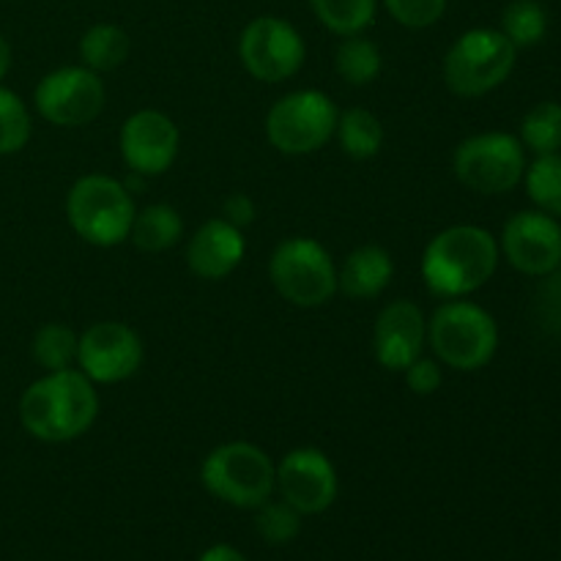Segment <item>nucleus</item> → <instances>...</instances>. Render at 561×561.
I'll list each match as a JSON object with an SVG mask.
<instances>
[{
    "label": "nucleus",
    "mask_w": 561,
    "mask_h": 561,
    "mask_svg": "<svg viewBox=\"0 0 561 561\" xmlns=\"http://www.w3.org/2000/svg\"><path fill=\"white\" fill-rule=\"evenodd\" d=\"M22 427L44 444H66L85 436L99 416L96 383L77 367L44 373L20 398Z\"/></svg>",
    "instance_id": "obj_1"
},
{
    "label": "nucleus",
    "mask_w": 561,
    "mask_h": 561,
    "mask_svg": "<svg viewBox=\"0 0 561 561\" xmlns=\"http://www.w3.org/2000/svg\"><path fill=\"white\" fill-rule=\"evenodd\" d=\"M499 268V241L480 225H453L427 241L422 279L438 299H466L485 288Z\"/></svg>",
    "instance_id": "obj_2"
},
{
    "label": "nucleus",
    "mask_w": 561,
    "mask_h": 561,
    "mask_svg": "<svg viewBox=\"0 0 561 561\" xmlns=\"http://www.w3.org/2000/svg\"><path fill=\"white\" fill-rule=\"evenodd\" d=\"M427 345L436 359L453 370H482L499 351L496 318L474 301L447 299L427 321Z\"/></svg>",
    "instance_id": "obj_3"
},
{
    "label": "nucleus",
    "mask_w": 561,
    "mask_h": 561,
    "mask_svg": "<svg viewBox=\"0 0 561 561\" xmlns=\"http://www.w3.org/2000/svg\"><path fill=\"white\" fill-rule=\"evenodd\" d=\"M201 482L222 504L257 510L277 493V463L255 444L228 442L206 455Z\"/></svg>",
    "instance_id": "obj_4"
},
{
    "label": "nucleus",
    "mask_w": 561,
    "mask_h": 561,
    "mask_svg": "<svg viewBox=\"0 0 561 561\" xmlns=\"http://www.w3.org/2000/svg\"><path fill=\"white\" fill-rule=\"evenodd\" d=\"M135 211V201L126 184L102 173L77 179L66 195V219L71 230L82 241L104 250L129 239Z\"/></svg>",
    "instance_id": "obj_5"
},
{
    "label": "nucleus",
    "mask_w": 561,
    "mask_h": 561,
    "mask_svg": "<svg viewBox=\"0 0 561 561\" xmlns=\"http://www.w3.org/2000/svg\"><path fill=\"white\" fill-rule=\"evenodd\" d=\"M268 279L288 305L316 310L337 294V266L321 241L290 236L274 247L268 257Z\"/></svg>",
    "instance_id": "obj_6"
},
{
    "label": "nucleus",
    "mask_w": 561,
    "mask_h": 561,
    "mask_svg": "<svg viewBox=\"0 0 561 561\" xmlns=\"http://www.w3.org/2000/svg\"><path fill=\"white\" fill-rule=\"evenodd\" d=\"M518 49L496 27H471L444 55V82L460 99L496 91L513 75Z\"/></svg>",
    "instance_id": "obj_7"
},
{
    "label": "nucleus",
    "mask_w": 561,
    "mask_h": 561,
    "mask_svg": "<svg viewBox=\"0 0 561 561\" xmlns=\"http://www.w3.org/2000/svg\"><path fill=\"white\" fill-rule=\"evenodd\" d=\"M337 118L340 110L329 93L305 88L272 104L266 115V137L285 157H307L332 140Z\"/></svg>",
    "instance_id": "obj_8"
},
{
    "label": "nucleus",
    "mask_w": 561,
    "mask_h": 561,
    "mask_svg": "<svg viewBox=\"0 0 561 561\" xmlns=\"http://www.w3.org/2000/svg\"><path fill=\"white\" fill-rule=\"evenodd\" d=\"M455 179L477 195H504L524 181L526 148L507 131L471 135L455 148Z\"/></svg>",
    "instance_id": "obj_9"
},
{
    "label": "nucleus",
    "mask_w": 561,
    "mask_h": 561,
    "mask_svg": "<svg viewBox=\"0 0 561 561\" xmlns=\"http://www.w3.org/2000/svg\"><path fill=\"white\" fill-rule=\"evenodd\" d=\"M33 104L47 124L77 129L102 115L107 91L96 71L85 66H64L42 77L33 91Z\"/></svg>",
    "instance_id": "obj_10"
},
{
    "label": "nucleus",
    "mask_w": 561,
    "mask_h": 561,
    "mask_svg": "<svg viewBox=\"0 0 561 561\" xmlns=\"http://www.w3.org/2000/svg\"><path fill=\"white\" fill-rule=\"evenodd\" d=\"M244 69L261 82L290 80L305 66L307 47L301 33L283 16H255L239 38Z\"/></svg>",
    "instance_id": "obj_11"
},
{
    "label": "nucleus",
    "mask_w": 561,
    "mask_h": 561,
    "mask_svg": "<svg viewBox=\"0 0 561 561\" xmlns=\"http://www.w3.org/2000/svg\"><path fill=\"white\" fill-rule=\"evenodd\" d=\"M146 359L140 334L121 321L91 323L80 334L77 370L93 383H121L135 376Z\"/></svg>",
    "instance_id": "obj_12"
},
{
    "label": "nucleus",
    "mask_w": 561,
    "mask_h": 561,
    "mask_svg": "<svg viewBox=\"0 0 561 561\" xmlns=\"http://www.w3.org/2000/svg\"><path fill=\"white\" fill-rule=\"evenodd\" d=\"M277 491L301 515H321L340 491L337 469L327 453L316 447L290 449L277 463Z\"/></svg>",
    "instance_id": "obj_13"
},
{
    "label": "nucleus",
    "mask_w": 561,
    "mask_h": 561,
    "mask_svg": "<svg viewBox=\"0 0 561 561\" xmlns=\"http://www.w3.org/2000/svg\"><path fill=\"white\" fill-rule=\"evenodd\" d=\"M499 252L510 266L529 277H548L561 261V225L546 211H518L507 219Z\"/></svg>",
    "instance_id": "obj_14"
},
{
    "label": "nucleus",
    "mask_w": 561,
    "mask_h": 561,
    "mask_svg": "<svg viewBox=\"0 0 561 561\" xmlns=\"http://www.w3.org/2000/svg\"><path fill=\"white\" fill-rule=\"evenodd\" d=\"M118 148L131 173L153 179V175L168 173L179 157V126L159 110H137L121 126Z\"/></svg>",
    "instance_id": "obj_15"
},
{
    "label": "nucleus",
    "mask_w": 561,
    "mask_h": 561,
    "mask_svg": "<svg viewBox=\"0 0 561 561\" xmlns=\"http://www.w3.org/2000/svg\"><path fill=\"white\" fill-rule=\"evenodd\" d=\"M427 345V318L409 299L389 301L373 327V354L383 370L403 373Z\"/></svg>",
    "instance_id": "obj_16"
},
{
    "label": "nucleus",
    "mask_w": 561,
    "mask_h": 561,
    "mask_svg": "<svg viewBox=\"0 0 561 561\" xmlns=\"http://www.w3.org/2000/svg\"><path fill=\"white\" fill-rule=\"evenodd\" d=\"M247 252V239L228 219L214 217L195 230L186 247V266L201 279H225L241 266Z\"/></svg>",
    "instance_id": "obj_17"
},
{
    "label": "nucleus",
    "mask_w": 561,
    "mask_h": 561,
    "mask_svg": "<svg viewBox=\"0 0 561 561\" xmlns=\"http://www.w3.org/2000/svg\"><path fill=\"white\" fill-rule=\"evenodd\" d=\"M394 277V261L383 247H356L337 268V290L354 301L376 299Z\"/></svg>",
    "instance_id": "obj_18"
},
{
    "label": "nucleus",
    "mask_w": 561,
    "mask_h": 561,
    "mask_svg": "<svg viewBox=\"0 0 561 561\" xmlns=\"http://www.w3.org/2000/svg\"><path fill=\"white\" fill-rule=\"evenodd\" d=\"M184 236V219L168 203H151V206L135 211L129 239L142 252H164L175 247Z\"/></svg>",
    "instance_id": "obj_19"
},
{
    "label": "nucleus",
    "mask_w": 561,
    "mask_h": 561,
    "mask_svg": "<svg viewBox=\"0 0 561 561\" xmlns=\"http://www.w3.org/2000/svg\"><path fill=\"white\" fill-rule=\"evenodd\" d=\"M77 53H80V60L85 69L96 71V75L113 71L118 66H124L126 58H129V33L124 27L113 25V22H99V25H91L82 33L80 44H77Z\"/></svg>",
    "instance_id": "obj_20"
},
{
    "label": "nucleus",
    "mask_w": 561,
    "mask_h": 561,
    "mask_svg": "<svg viewBox=\"0 0 561 561\" xmlns=\"http://www.w3.org/2000/svg\"><path fill=\"white\" fill-rule=\"evenodd\" d=\"M334 137H337L343 153L365 162V159L378 157V151L383 148V140H387V131H383V124L378 121L376 113H370L365 107H351L345 113H340Z\"/></svg>",
    "instance_id": "obj_21"
},
{
    "label": "nucleus",
    "mask_w": 561,
    "mask_h": 561,
    "mask_svg": "<svg viewBox=\"0 0 561 561\" xmlns=\"http://www.w3.org/2000/svg\"><path fill=\"white\" fill-rule=\"evenodd\" d=\"M334 69H337L340 80H345L348 85H370V82L378 80V75L383 69L381 49L365 33L343 36V42L337 44V53H334Z\"/></svg>",
    "instance_id": "obj_22"
},
{
    "label": "nucleus",
    "mask_w": 561,
    "mask_h": 561,
    "mask_svg": "<svg viewBox=\"0 0 561 561\" xmlns=\"http://www.w3.org/2000/svg\"><path fill=\"white\" fill-rule=\"evenodd\" d=\"M77 345L80 334L66 323H44L31 343V356L44 373L71 370L77 367Z\"/></svg>",
    "instance_id": "obj_23"
},
{
    "label": "nucleus",
    "mask_w": 561,
    "mask_h": 561,
    "mask_svg": "<svg viewBox=\"0 0 561 561\" xmlns=\"http://www.w3.org/2000/svg\"><path fill=\"white\" fill-rule=\"evenodd\" d=\"M312 14L337 36H356L376 22L378 0H310Z\"/></svg>",
    "instance_id": "obj_24"
},
{
    "label": "nucleus",
    "mask_w": 561,
    "mask_h": 561,
    "mask_svg": "<svg viewBox=\"0 0 561 561\" xmlns=\"http://www.w3.org/2000/svg\"><path fill=\"white\" fill-rule=\"evenodd\" d=\"M520 146L535 157L559 153L561 148V104L540 102L520 121Z\"/></svg>",
    "instance_id": "obj_25"
},
{
    "label": "nucleus",
    "mask_w": 561,
    "mask_h": 561,
    "mask_svg": "<svg viewBox=\"0 0 561 561\" xmlns=\"http://www.w3.org/2000/svg\"><path fill=\"white\" fill-rule=\"evenodd\" d=\"M524 184L537 211H546L557 219L561 217V153H546L526 164Z\"/></svg>",
    "instance_id": "obj_26"
},
{
    "label": "nucleus",
    "mask_w": 561,
    "mask_h": 561,
    "mask_svg": "<svg viewBox=\"0 0 561 561\" xmlns=\"http://www.w3.org/2000/svg\"><path fill=\"white\" fill-rule=\"evenodd\" d=\"M499 31L515 44V49L535 47L548 33V14L537 0H513L502 11V27Z\"/></svg>",
    "instance_id": "obj_27"
},
{
    "label": "nucleus",
    "mask_w": 561,
    "mask_h": 561,
    "mask_svg": "<svg viewBox=\"0 0 561 561\" xmlns=\"http://www.w3.org/2000/svg\"><path fill=\"white\" fill-rule=\"evenodd\" d=\"M33 131L31 110L14 91L0 85V157L20 153Z\"/></svg>",
    "instance_id": "obj_28"
},
{
    "label": "nucleus",
    "mask_w": 561,
    "mask_h": 561,
    "mask_svg": "<svg viewBox=\"0 0 561 561\" xmlns=\"http://www.w3.org/2000/svg\"><path fill=\"white\" fill-rule=\"evenodd\" d=\"M255 513V529L268 546H288V542H294L296 537H299L301 518H305V515L296 513V510L290 507L288 502H283V499H279V502L268 499V502H263Z\"/></svg>",
    "instance_id": "obj_29"
},
{
    "label": "nucleus",
    "mask_w": 561,
    "mask_h": 561,
    "mask_svg": "<svg viewBox=\"0 0 561 561\" xmlns=\"http://www.w3.org/2000/svg\"><path fill=\"white\" fill-rule=\"evenodd\" d=\"M383 5L398 25L411 31L436 25L447 11V0H383Z\"/></svg>",
    "instance_id": "obj_30"
},
{
    "label": "nucleus",
    "mask_w": 561,
    "mask_h": 561,
    "mask_svg": "<svg viewBox=\"0 0 561 561\" xmlns=\"http://www.w3.org/2000/svg\"><path fill=\"white\" fill-rule=\"evenodd\" d=\"M405 387L411 389L420 398H427V394H436L442 389V362L438 359H427V356H420V359L411 362L409 367L403 370Z\"/></svg>",
    "instance_id": "obj_31"
},
{
    "label": "nucleus",
    "mask_w": 561,
    "mask_h": 561,
    "mask_svg": "<svg viewBox=\"0 0 561 561\" xmlns=\"http://www.w3.org/2000/svg\"><path fill=\"white\" fill-rule=\"evenodd\" d=\"M255 217H257V208H255V201H252L250 195H244V192H233L230 197H225L222 219H228L230 225H236L239 230H244L255 222Z\"/></svg>",
    "instance_id": "obj_32"
},
{
    "label": "nucleus",
    "mask_w": 561,
    "mask_h": 561,
    "mask_svg": "<svg viewBox=\"0 0 561 561\" xmlns=\"http://www.w3.org/2000/svg\"><path fill=\"white\" fill-rule=\"evenodd\" d=\"M197 561H247V557L239 551V548L219 542V546H211L208 551H203V557Z\"/></svg>",
    "instance_id": "obj_33"
},
{
    "label": "nucleus",
    "mask_w": 561,
    "mask_h": 561,
    "mask_svg": "<svg viewBox=\"0 0 561 561\" xmlns=\"http://www.w3.org/2000/svg\"><path fill=\"white\" fill-rule=\"evenodd\" d=\"M11 69V44L5 42V36H0V82L5 80Z\"/></svg>",
    "instance_id": "obj_34"
},
{
    "label": "nucleus",
    "mask_w": 561,
    "mask_h": 561,
    "mask_svg": "<svg viewBox=\"0 0 561 561\" xmlns=\"http://www.w3.org/2000/svg\"><path fill=\"white\" fill-rule=\"evenodd\" d=\"M557 272H561V261H559V268H557Z\"/></svg>",
    "instance_id": "obj_35"
}]
</instances>
